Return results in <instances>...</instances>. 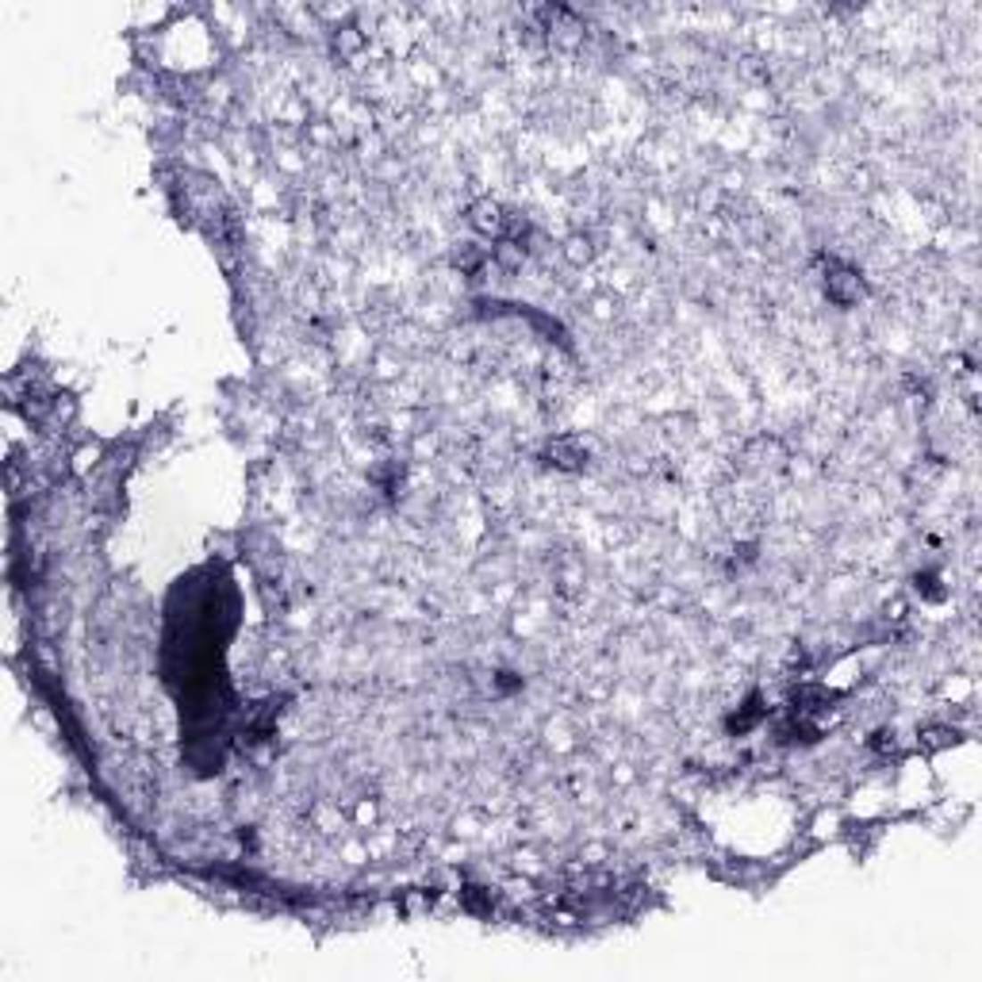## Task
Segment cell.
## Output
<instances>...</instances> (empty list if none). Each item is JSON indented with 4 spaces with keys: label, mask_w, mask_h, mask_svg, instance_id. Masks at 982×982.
Instances as JSON below:
<instances>
[{
    "label": "cell",
    "mask_w": 982,
    "mask_h": 982,
    "mask_svg": "<svg viewBox=\"0 0 982 982\" xmlns=\"http://www.w3.org/2000/svg\"><path fill=\"white\" fill-rule=\"evenodd\" d=\"M472 227H476L480 235H503V227H507V215L503 208L495 200H480V203H472Z\"/></svg>",
    "instance_id": "cell-1"
}]
</instances>
